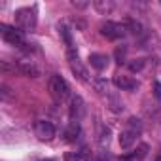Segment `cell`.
I'll return each instance as SVG.
<instances>
[{
	"instance_id": "cell-3",
	"label": "cell",
	"mask_w": 161,
	"mask_h": 161,
	"mask_svg": "<svg viewBox=\"0 0 161 161\" xmlns=\"http://www.w3.org/2000/svg\"><path fill=\"white\" fill-rule=\"evenodd\" d=\"M125 25L123 23H116V21H106L101 25V34L108 40H119L125 36Z\"/></svg>"
},
{
	"instance_id": "cell-11",
	"label": "cell",
	"mask_w": 161,
	"mask_h": 161,
	"mask_svg": "<svg viewBox=\"0 0 161 161\" xmlns=\"http://www.w3.org/2000/svg\"><path fill=\"white\" fill-rule=\"evenodd\" d=\"M135 140H136V133H133V131H129V129L121 131V135H119V146H121L123 150H129V148L135 144Z\"/></svg>"
},
{
	"instance_id": "cell-20",
	"label": "cell",
	"mask_w": 161,
	"mask_h": 161,
	"mask_svg": "<svg viewBox=\"0 0 161 161\" xmlns=\"http://www.w3.org/2000/svg\"><path fill=\"white\" fill-rule=\"evenodd\" d=\"M99 140H101V144H103V146H104V144L108 146V142H110V129H103V133H101V138H99Z\"/></svg>"
},
{
	"instance_id": "cell-25",
	"label": "cell",
	"mask_w": 161,
	"mask_h": 161,
	"mask_svg": "<svg viewBox=\"0 0 161 161\" xmlns=\"http://www.w3.org/2000/svg\"><path fill=\"white\" fill-rule=\"evenodd\" d=\"M155 161H161V157H157V159H155Z\"/></svg>"
},
{
	"instance_id": "cell-23",
	"label": "cell",
	"mask_w": 161,
	"mask_h": 161,
	"mask_svg": "<svg viewBox=\"0 0 161 161\" xmlns=\"http://www.w3.org/2000/svg\"><path fill=\"white\" fill-rule=\"evenodd\" d=\"M72 4H74L76 8H86V6H87L86 2H72Z\"/></svg>"
},
{
	"instance_id": "cell-2",
	"label": "cell",
	"mask_w": 161,
	"mask_h": 161,
	"mask_svg": "<svg viewBox=\"0 0 161 161\" xmlns=\"http://www.w3.org/2000/svg\"><path fill=\"white\" fill-rule=\"evenodd\" d=\"M66 55H68V66H70L72 74H74L78 80H82V82H89L87 68L84 66V63H82V61H80V57H78V53L74 51V47H72V49H68V51H66Z\"/></svg>"
},
{
	"instance_id": "cell-10",
	"label": "cell",
	"mask_w": 161,
	"mask_h": 161,
	"mask_svg": "<svg viewBox=\"0 0 161 161\" xmlns=\"http://www.w3.org/2000/svg\"><path fill=\"white\" fill-rule=\"evenodd\" d=\"M89 63H91V66L95 68V70H104L106 66H108V63H110V59H108V55H104V53H91L89 55Z\"/></svg>"
},
{
	"instance_id": "cell-8",
	"label": "cell",
	"mask_w": 161,
	"mask_h": 161,
	"mask_svg": "<svg viewBox=\"0 0 161 161\" xmlns=\"http://www.w3.org/2000/svg\"><path fill=\"white\" fill-rule=\"evenodd\" d=\"M17 68H19V72H21L23 76H27V78H38V76H40V68H38L32 61H19Z\"/></svg>"
},
{
	"instance_id": "cell-7",
	"label": "cell",
	"mask_w": 161,
	"mask_h": 161,
	"mask_svg": "<svg viewBox=\"0 0 161 161\" xmlns=\"http://www.w3.org/2000/svg\"><path fill=\"white\" fill-rule=\"evenodd\" d=\"M114 86L121 91H133L138 87V82L133 80L131 76H121V74H116L114 76Z\"/></svg>"
},
{
	"instance_id": "cell-6",
	"label": "cell",
	"mask_w": 161,
	"mask_h": 161,
	"mask_svg": "<svg viewBox=\"0 0 161 161\" xmlns=\"http://www.w3.org/2000/svg\"><path fill=\"white\" fill-rule=\"evenodd\" d=\"M34 135L40 140H51L55 136V127L46 119H38V121H34Z\"/></svg>"
},
{
	"instance_id": "cell-9",
	"label": "cell",
	"mask_w": 161,
	"mask_h": 161,
	"mask_svg": "<svg viewBox=\"0 0 161 161\" xmlns=\"http://www.w3.org/2000/svg\"><path fill=\"white\" fill-rule=\"evenodd\" d=\"M84 101L82 97H72V103H70V118L72 121H78L80 118L84 116Z\"/></svg>"
},
{
	"instance_id": "cell-13",
	"label": "cell",
	"mask_w": 161,
	"mask_h": 161,
	"mask_svg": "<svg viewBox=\"0 0 161 161\" xmlns=\"http://www.w3.org/2000/svg\"><path fill=\"white\" fill-rule=\"evenodd\" d=\"M95 8H97V12H101L103 15H106V14H110L114 10V2H110V0H97Z\"/></svg>"
},
{
	"instance_id": "cell-17",
	"label": "cell",
	"mask_w": 161,
	"mask_h": 161,
	"mask_svg": "<svg viewBox=\"0 0 161 161\" xmlns=\"http://www.w3.org/2000/svg\"><path fill=\"white\" fill-rule=\"evenodd\" d=\"M93 87L99 91V93H106L108 91V84H106V80H93Z\"/></svg>"
},
{
	"instance_id": "cell-22",
	"label": "cell",
	"mask_w": 161,
	"mask_h": 161,
	"mask_svg": "<svg viewBox=\"0 0 161 161\" xmlns=\"http://www.w3.org/2000/svg\"><path fill=\"white\" fill-rule=\"evenodd\" d=\"M153 89H155V91H153V93H155V99L161 103V84H159V82H155V84H153Z\"/></svg>"
},
{
	"instance_id": "cell-24",
	"label": "cell",
	"mask_w": 161,
	"mask_h": 161,
	"mask_svg": "<svg viewBox=\"0 0 161 161\" xmlns=\"http://www.w3.org/2000/svg\"><path fill=\"white\" fill-rule=\"evenodd\" d=\"M119 161H133V157H123V159H119Z\"/></svg>"
},
{
	"instance_id": "cell-19",
	"label": "cell",
	"mask_w": 161,
	"mask_h": 161,
	"mask_svg": "<svg viewBox=\"0 0 161 161\" xmlns=\"http://www.w3.org/2000/svg\"><path fill=\"white\" fill-rule=\"evenodd\" d=\"M144 68V59H135L133 63H129V70L131 72H140Z\"/></svg>"
},
{
	"instance_id": "cell-16",
	"label": "cell",
	"mask_w": 161,
	"mask_h": 161,
	"mask_svg": "<svg viewBox=\"0 0 161 161\" xmlns=\"http://www.w3.org/2000/svg\"><path fill=\"white\" fill-rule=\"evenodd\" d=\"M127 129L133 131V133H136V135H140V131H142L140 119H138V118H129V121H127Z\"/></svg>"
},
{
	"instance_id": "cell-18",
	"label": "cell",
	"mask_w": 161,
	"mask_h": 161,
	"mask_svg": "<svg viewBox=\"0 0 161 161\" xmlns=\"http://www.w3.org/2000/svg\"><path fill=\"white\" fill-rule=\"evenodd\" d=\"M59 31H61V36L64 38V42H66V46H68V49H72L74 46H72V38H70V32H68V29H66L64 25H61V27H59Z\"/></svg>"
},
{
	"instance_id": "cell-12",
	"label": "cell",
	"mask_w": 161,
	"mask_h": 161,
	"mask_svg": "<svg viewBox=\"0 0 161 161\" xmlns=\"http://www.w3.org/2000/svg\"><path fill=\"white\" fill-rule=\"evenodd\" d=\"M78 136H80V123L78 121H70V125L64 131V140L66 142H76Z\"/></svg>"
},
{
	"instance_id": "cell-4",
	"label": "cell",
	"mask_w": 161,
	"mask_h": 161,
	"mask_svg": "<svg viewBox=\"0 0 161 161\" xmlns=\"http://www.w3.org/2000/svg\"><path fill=\"white\" fill-rule=\"evenodd\" d=\"M0 34H2V38L12 44V46H25V36H23V31L15 29V27H10L6 23L0 25Z\"/></svg>"
},
{
	"instance_id": "cell-15",
	"label": "cell",
	"mask_w": 161,
	"mask_h": 161,
	"mask_svg": "<svg viewBox=\"0 0 161 161\" xmlns=\"http://www.w3.org/2000/svg\"><path fill=\"white\" fill-rule=\"evenodd\" d=\"M148 150H150V148H148V144H140V146H138V148L133 152V155H131V157H133V159H138V161H142V159L148 155Z\"/></svg>"
},
{
	"instance_id": "cell-21",
	"label": "cell",
	"mask_w": 161,
	"mask_h": 161,
	"mask_svg": "<svg viewBox=\"0 0 161 161\" xmlns=\"http://www.w3.org/2000/svg\"><path fill=\"white\" fill-rule=\"evenodd\" d=\"M125 51H127V49H125L123 46H119V47L116 49V61H118V63H123V59H125Z\"/></svg>"
},
{
	"instance_id": "cell-26",
	"label": "cell",
	"mask_w": 161,
	"mask_h": 161,
	"mask_svg": "<svg viewBox=\"0 0 161 161\" xmlns=\"http://www.w3.org/2000/svg\"><path fill=\"white\" fill-rule=\"evenodd\" d=\"M46 161H53V159H46Z\"/></svg>"
},
{
	"instance_id": "cell-14",
	"label": "cell",
	"mask_w": 161,
	"mask_h": 161,
	"mask_svg": "<svg viewBox=\"0 0 161 161\" xmlns=\"http://www.w3.org/2000/svg\"><path fill=\"white\" fill-rule=\"evenodd\" d=\"M123 25H125L127 31H131V32H135V34H140V32H142V25H140L138 21H135V19H125Z\"/></svg>"
},
{
	"instance_id": "cell-5",
	"label": "cell",
	"mask_w": 161,
	"mask_h": 161,
	"mask_svg": "<svg viewBox=\"0 0 161 161\" xmlns=\"http://www.w3.org/2000/svg\"><path fill=\"white\" fill-rule=\"evenodd\" d=\"M15 21L21 29H34L36 27V10L34 8H21L15 12Z\"/></svg>"
},
{
	"instance_id": "cell-1",
	"label": "cell",
	"mask_w": 161,
	"mask_h": 161,
	"mask_svg": "<svg viewBox=\"0 0 161 161\" xmlns=\"http://www.w3.org/2000/svg\"><path fill=\"white\" fill-rule=\"evenodd\" d=\"M47 89H49L51 97H53L57 103L66 101V99H68V95H70V87H68V84H66V80H64L63 76H59V74H53V76L49 78Z\"/></svg>"
}]
</instances>
